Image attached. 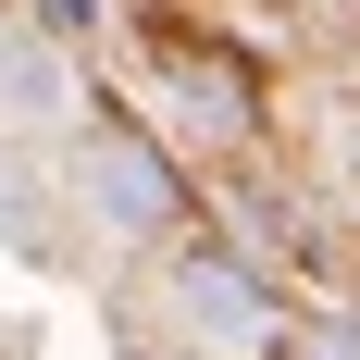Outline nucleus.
Returning <instances> with one entry per match:
<instances>
[{
	"instance_id": "423d86ee",
	"label": "nucleus",
	"mask_w": 360,
	"mask_h": 360,
	"mask_svg": "<svg viewBox=\"0 0 360 360\" xmlns=\"http://www.w3.org/2000/svg\"><path fill=\"white\" fill-rule=\"evenodd\" d=\"M298 360H360V323H311V335H298Z\"/></svg>"
},
{
	"instance_id": "7ed1b4c3",
	"label": "nucleus",
	"mask_w": 360,
	"mask_h": 360,
	"mask_svg": "<svg viewBox=\"0 0 360 360\" xmlns=\"http://www.w3.org/2000/svg\"><path fill=\"white\" fill-rule=\"evenodd\" d=\"M162 87H174V112L199 124V137H249V87H236V63H199V50H162Z\"/></svg>"
},
{
	"instance_id": "f03ea898",
	"label": "nucleus",
	"mask_w": 360,
	"mask_h": 360,
	"mask_svg": "<svg viewBox=\"0 0 360 360\" xmlns=\"http://www.w3.org/2000/svg\"><path fill=\"white\" fill-rule=\"evenodd\" d=\"M75 186H87V212H100L112 236H174L186 224L174 162H162L137 124H87V137H75Z\"/></svg>"
},
{
	"instance_id": "f257e3e1",
	"label": "nucleus",
	"mask_w": 360,
	"mask_h": 360,
	"mask_svg": "<svg viewBox=\"0 0 360 360\" xmlns=\"http://www.w3.org/2000/svg\"><path fill=\"white\" fill-rule=\"evenodd\" d=\"M162 286H174V311H186L199 348H261V335H274V286L249 274V249H224L199 224L162 236Z\"/></svg>"
},
{
	"instance_id": "39448f33",
	"label": "nucleus",
	"mask_w": 360,
	"mask_h": 360,
	"mask_svg": "<svg viewBox=\"0 0 360 360\" xmlns=\"http://www.w3.org/2000/svg\"><path fill=\"white\" fill-rule=\"evenodd\" d=\"M37 37H100V0H25Z\"/></svg>"
},
{
	"instance_id": "20e7f679",
	"label": "nucleus",
	"mask_w": 360,
	"mask_h": 360,
	"mask_svg": "<svg viewBox=\"0 0 360 360\" xmlns=\"http://www.w3.org/2000/svg\"><path fill=\"white\" fill-rule=\"evenodd\" d=\"M0 100H13V112H63V75H50L37 37H25V50H0Z\"/></svg>"
}]
</instances>
